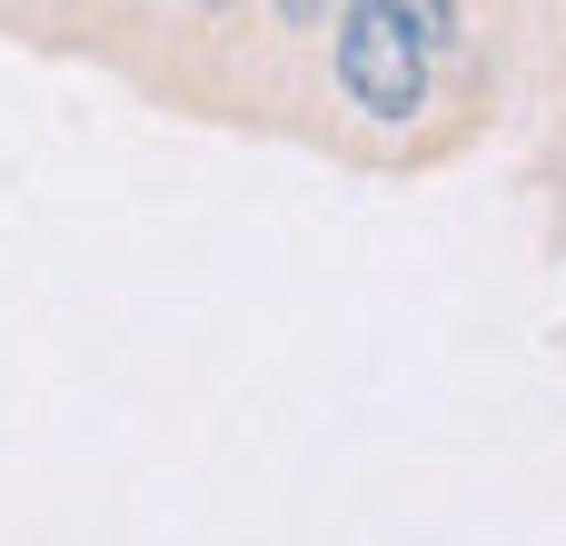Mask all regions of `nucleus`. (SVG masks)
Returning <instances> with one entry per match:
<instances>
[{"label":"nucleus","mask_w":566,"mask_h":546,"mask_svg":"<svg viewBox=\"0 0 566 546\" xmlns=\"http://www.w3.org/2000/svg\"><path fill=\"white\" fill-rule=\"evenodd\" d=\"M338 90L368 119H418L428 109V40L388 0H348V20H338Z\"/></svg>","instance_id":"nucleus-1"},{"label":"nucleus","mask_w":566,"mask_h":546,"mask_svg":"<svg viewBox=\"0 0 566 546\" xmlns=\"http://www.w3.org/2000/svg\"><path fill=\"white\" fill-rule=\"evenodd\" d=\"M199 10H229V0H199Z\"/></svg>","instance_id":"nucleus-3"},{"label":"nucleus","mask_w":566,"mask_h":546,"mask_svg":"<svg viewBox=\"0 0 566 546\" xmlns=\"http://www.w3.org/2000/svg\"><path fill=\"white\" fill-rule=\"evenodd\" d=\"M388 10H398L428 50H448V40H458V0H388Z\"/></svg>","instance_id":"nucleus-2"}]
</instances>
